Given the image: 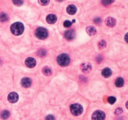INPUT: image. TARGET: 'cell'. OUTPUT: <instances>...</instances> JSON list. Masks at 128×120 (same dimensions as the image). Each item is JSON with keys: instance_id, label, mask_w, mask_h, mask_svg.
<instances>
[{"instance_id": "cell-1", "label": "cell", "mask_w": 128, "mask_h": 120, "mask_svg": "<svg viewBox=\"0 0 128 120\" xmlns=\"http://www.w3.org/2000/svg\"><path fill=\"white\" fill-rule=\"evenodd\" d=\"M11 31L14 35L20 36L23 33L25 27L22 23L16 22L11 26Z\"/></svg>"}, {"instance_id": "cell-2", "label": "cell", "mask_w": 128, "mask_h": 120, "mask_svg": "<svg viewBox=\"0 0 128 120\" xmlns=\"http://www.w3.org/2000/svg\"><path fill=\"white\" fill-rule=\"evenodd\" d=\"M57 62L61 66H66L70 63V58L67 54H61L57 58Z\"/></svg>"}, {"instance_id": "cell-3", "label": "cell", "mask_w": 128, "mask_h": 120, "mask_svg": "<svg viewBox=\"0 0 128 120\" xmlns=\"http://www.w3.org/2000/svg\"><path fill=\"white\" fill-rule=\"evenodd\" d=\"M71 112L74 116H79L83 112V108L81 104L75 103V104H71L70 107Z\"/></svg>"}, {"instance_id": "cell-4", "label": "cell", "mask_w": 128, "mask_h": 120, "mask_svg": "<svg viewBox=\"0 0 128 120\" xmlns=\"http://www.w3.org/2000/svg\"><path fill=\"white\" fill-rule=\"evenodd\" d=\"M35 35L38 39H45L48 36V32L46 29L44 28L39 27L36 30Z\"/></svg>"}, {"instance_id": "cell-5", "label": "cell", "mask_w": 128, "mask_h": 120, "mask_svg": "<svg viewBox=\"0 0 128 120\" xmlns=\"http://www.w3.org/2000/svg\"><path fill=\"white\" fill-rule=\"evenodd\" d=\"M106 118V115L104 113L100 110H97L94 111L92 115V120H104Z\"/></svg>"}, {"instance_id": "cell-6", "label": "cell", "mask_w": 128, "mask_h": 120, "mask_svg": "<svg viewBox=\"0 0 128 120\" xmlns=\"http://www.w3.org/2000/svg\"><path fill=\"white\" fill-rule=\"evenodd\" d=\"M25 64H26L27 68H33L36 64V61L33 58L29 57L25 60Z\"/></svg>"}, {"instance_id": "cell-7", "label": "cell", "mask_w": 128, "mask_h": 120, "mask_svg": "<svg viewBox=\"0 0 128 120\" xmlns=\"http://www.w3.org/2000/svg\"><path fill=\"white\" fill-rule=\"evenodd\" d=\"M19 96L15 92H11L8 94V99L11 103H15L18 101Z\"/></svg>"}, {"instance_id": "cell-8", "label": "cell", "mask_w": 128, "mask_h": 120, "mask_svg": "<svg viewBox=\"0 0 128 120\" xmlns=\"http://www.w3.org/2000/svg\"><path fill=\"white\" fill-rule=\"evenodd\" d=\"M21 83L22 86H23L24 88H27L30 87L31 85L32 81L29 78H24L21 80Z\"/></svg>"}, {"instance_id": "cell-9", "label": "cell", "mask_w": 128, "mask_h": 120, "mask_svg": "<svg viewBox=\"0 0 128 120\" xmlns=\"http://www.w3.org/2000/svg\"><path fill=\"white\" fill-rule=\"evenodd\" d=\"M64 37L68 40H72L75 37V32L73 30H68L64 33Z\"/></svg>"}, {"instance_id": "cell-10", "label": "cell", "mask_w": 128, "mask_h": 120, "mask_svg": "<svg viewBox=\"0 0 128 120\" xmlns=\"http://www.w3.org/2000/svg\"><path fill=\"white\" fill-rule=\"evenodd\" d=\"M66 11L70 15H74L75 14H76V11H77V8H76L75 5L70 4V5H69L67 7Z\"/></svg>"}, {"instance_id": "cell-11", "label": "cell", "mask_w": 128, "mask_h": 120, "mask_svg": "<svg viewBox=\"0 0 128 120\" xmlns=\"http://www.w3.org/2000/svg\"><path fill=\"white\" fill-rule=\"evenodd\" d=\"M57 21V17L53 14H50L46 17V21L49 24H54Z\"/></svg>"}, {"instance_id": "cell-12", "label": "cell", "mask_w": 128, "mask_h": 120, "mask_svg": "<svg viewBox=\"0 0 128 120\" xmlns=\"http://www.w3.org/2000/svg\"><path fill=\"white\" fill-rule=\"evenodd\" d=\"M91 65L89 63H84L81 66V69L84 73H88L91 70Z\"/></svg>"}, {"instance_id": "cell-13", "label": "cell", "mask_w": 128, "mask_h": 120, "mask_svg": "<svg viewBox=\"0 0 128 120\" xmlns=\"http://www.w3.org/2000/svg\"><path fill=\"white\" fill-rule=\"evenodd\" d=\"M106 24L107 26H109V27H114L115 26L116 24V21L114 18H107L106 20Z\"/></svg>"}, {"instance_id": "cell-14", "label": "cell", "mask_w": 128, "mask_h": 120, "mask_svg": "<svg viewBox=\"0 0 128 120\" xmlns=\"http://www.w3.org/2000/svg\"><path fill=\"white\" fill-rule=\"evenodd\" d=\"M101 74H102V76L106 78H109L112 74V71L111 70V69L108 68H106L104 69H102V72H101Z\"/></svg>"}, {"instance_id": "cell-15", "label": "cell", "mask_w": 128, "mask_h": 120, "mask_svg": "<svg viewBox=\"0 0 128 120\" xmlns=\"http://www.w3.org/2000/svg\"><path fill=\"white\" fill-rule=\"evenodd\" d=\"M86 32L90 36H94L96 33V29L94 26H88L86 28Z\"/></svg>"}, {"instance_id": "cell-16", "label": "cell", "mask_w": 128, "mask_h": 120, "mask_svg": "<svg viewBox=\"0 0 128 120\" xmlns=\"http://www.w3.org/2000/svg\"><path fill=\"white\" fill-rule=\"evenodd\" d=\"M52 69L50 67H45V68L43 69V73L45 74V76H50L52 74Z\"/></svg>"}, {"instance_id": "cell-17", "label": "cell", "mask_w": 128, "mask_h": 120, "mask_svg": "<svg viewBox=\"0 0 128 120\" xmlns=\"http://www.w3.org/2000/svg\"><path fill=\"white\" fill-rule=\"evenodd\" d=\"M124 83V81L123 80V78H118L116 80V82H115V85L117 87H119L121 88L122 86H123Z\"/></svg>"}, {"instance_id": "cell-18", "label": "cell", "mask_w": 128, "mask_h": 120, "mask_svg": "<svg viewBox=\"0 0 128 120\" xmlns=\"http://www.w3.org/2000/svg\"><path fill=\"white\" fill-rule=\"evenodd\" d=\"M8 20V16L4 13H0V21L1 22H6Z\"/></svg>"}, {"instance_id": "cell-19", "label": "cell", "mask_w": 128, "mask_h": 120, "mask_svg": "<svg viewBox=\"0 0 128 120\" xmlns=\"http://www.w3.org/2000/svg\"><path fill=\"white\" fill-rule=\"evenodd\" d=\"M1 117L3 120H6L9 117V112L8 110H4L1 113Z\"/></svg>"}, {"instance_id": "cell-20", "label": "cell", "mask_w": 128, "mask_h": 120, "mask_svg": "<svg viewBox=\"0 0 128 120\" xmlns=\"http://www.w3.org/2000/svg\"><path fill=\"white\" fill-rule=\"evenodd\" d=\"M37 54L40 57H43V56H46V51L45 50H44V49H41V50H38V51L37 52Z\"/></svg>"}, {"instance_id": "cell-21", "label": "cell", "mask_w": 128, "mask_h": 120, "mask_svg": "<svg viewBox=\"0 0 128 120\" xmlns=\"http://www.w3.org/2000/svg\"><path fill=\"white\" fill-rule=\"evenodd\" d=\"M13 4L17 6H20L23 4V0H12Z\"/></svg>"}, {"instance_id": "cell-22", "label": "cell", "mask_w": 128, "mask_h": 120, "mask_svg": "<svg viewBox=\"0 0 128 120\" xmlns=\"http://www.w3.org/2000/svg\"><path fill=\"white\" fill-rule=\"evenodd\" d=\"M99 49H104L106 46V43L104 40H101V41L99 43Z\"/></svg>"}, {"instance_id": "cell-23", "label": "cell", "mask_w": 128, "mask_h": 120, "mask_svg": "<svg viewBox=\"0 0 128 120\" xmlns=\"http://www.w3.org/2000/svg\"><path fill=\"white\" fill-rule=\"evenodd\" d=\"M114 1V0H102V3L103 5L107 6L112 4Z\"/></svg>"}, {"instance_id": "cell-24", "label": "cell", "mask_w": 128, "mask_h": 120, "mask_svg": "<svg viewBox=\"0 0 128 120\" xmlns=\"http://www.w3.org/2000/svg\"><path fill=\"white\" fill-rule=\"evenodd\" d=\"M39 4L42 6H46L50 3V0H38Z\"/></svg>"}, {"instance_id": "cell-25", "label": "cell", "mask_w": 128, "mask_h": 120, "mask_svg": "<svg viewBox=\"0 0 128 120\" xmlns=\"http://www.w3.org/2000/svg\"><path fill=\"white\" fill-rule=\"evenodd\" d=\"M107 101H108V102L110 104H112L115 103L116 101V98H114V97L113 96H109L108 98V99H107Z\"/></svg>"}, {"instance_id": "cell-26", "label": "cell", "mask_w": 128, "mask_h": 120, "mask_svg": "<svg viewBox=\"0 0 128 120\" xmlns=\"http://www.w3.org/2000/svg\"><path fill=\"white\" fill-rule=\"evenodd\" d=\"M71 25H72V23L69 21H65L64 22V26L65 28L70 27L71 26Z\"/></svg>"}, {"instance_id": "cell-27", "label": "cell", "mask_w": 128, "mask_h": 120, "mask_svg": "<svg viewBox=\"0 0 128 120\" xmlns=\"http://www.w3.org/2000/svg\"><path fill=\"white\" fill-rule=\"evenodd\" d=\"M123 112V109H122L121 108H117L116 110L115 114L116 115H120V114H121Z\"/></svg>"}, {"instance_id": "cell-28", "label": "cell", "mask_w": 128, "mask_h": 120, "mask_svg": "<svg viewBox=\"0 0 128 120\" xmlns=\"http://www.w3.org/2000/svg\"><path fill=\"white\" fill-rule=\"evenodd\" d=\"M46 120H55V118L53 115H49L46 117Z\"/></svg>"}, {"instance_id": "cell-29", "label": "cell", "mask_w": 128, "mask_h": 120, "mask_svg": "<svg viewBox=\"0 0 128 120\" xmlns=\"http://www.w3.org/2000/svg\"><path fill=\"white\" fill-rule=\"evenodd\" d=\"M102 61V58L101 56H98L96 58V61L98 63H101Z\"/></svg>"}, {"instance_id": "cell-30", "label": "cell", "mask_w": 128, "mask_h": 120, "mask_svg": "<svg viewBox=\"0 0 128 120\" xmlns=\"http://www.w3.org/2000/svg\"><path fill=\"white\" fill-rule=\"evenodd\" d=\"M94 21L96 24H100V23L101 22V18H96Z\"/></svg>"}, {"instance_id": "cell-31", "label": "cell", "mask_w": 128, "mask_h": 120, "mask_svg": "<svg viewBox=\"0 0 128 120\" xmlns=\"http://www.w3.org/2000/svg\"><path fill=\"white\" fill-rule=\"evenodd\" d=\"M128 33H126V34L125 36V41L126 43H128Z\"/></svg>"}, {"instance_id": "cell-32", "label": "cell", "mask_w": 128, "mask_h": 120, "mask_svg": "<svg viewBox=\"0 0 128 120\" xmlns=\"http://www.w3.org/2000/svg\"><path fill=\"white\" fill-rule=\"evenodd\" d=\"M56 1H59V2H62V1H63L64 0H56Z\"/></svg>"}, {"instance_id": "cell-33", "label": "cell", "mask_w": 128, "mask_h": 120, "mask_svg": "<svg viewBox=\"0 0 128 120\" xmlns=\"http://www.w3.org/2000/svg\"><path fill=\"white\" fill-rule=\"evenodd\" d=\"M128 102H127V103H126V108H128Z\"/></svg>"}]
</instances>
